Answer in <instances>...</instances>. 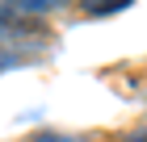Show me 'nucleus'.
Returning <instances> with one entry per match:
<instances>
[{
	"label": "nucleus",
	"instance_id": "nucleus-2",
	"mask_svg": "<svg viewBox=\"0 0 147 142\" xmlns=\"http://www.w3.org/2000/svg\"><path fill=\"white\" fill-rule=\"evenodd\" d=\"M126 4H135V0H80V9L88 17H109V13H122Z\"/></svg>",
	"mask_w": 147,
	"mask_h": 142
},
{
	"label": "nucleus",
	"instance_id": "nucleus-1",
	"mask_svg": "<svg viewBox=\"0 0 147 142\" xmlns=\"http://www.w3.org/2000/svg\"><path fill=\"white\" fill-rule=\"evenodd\" d=\"M0 29H34V17H25L9 0H0Z\"/></svg>",
	"mask_w": 147,
	"mask_h": 142
},
{
	"label": "nucleus",
	"instance_id": "nucleus-4",
	"mask_svg": "<svg viewBox=\"0 0 147 142\" xmlns=\"http://www.w3.org/2000/svg\"><path fill=\"white\" fill-rule=\"evenodd\" d=\"M34 142H71V138H63V134H38Z\"/></svg>",
	"mask_w": 147,
	"mask_h": 142
},
{
	"label": "nucleus",
	"instance_id": "nucleus-5",
	"mask_svg": "<svg viewBox=\"0 0 147 142\" xmlns=\"http://www.w3.org/2000/svg\"><path fill=\"white\" fill-rule=\"evenodd\" d=\"M126 142H147V130H135V134H126Z\"/></svg>",
	"mask_w": 147,
	"mask_h": 142
},
{
	"label": "nucleus",
	"instance_id": "nucleus-3",
	"mask_svg": "<svg viewBox=\"0 0 147 142\" xmlns=\"http://www.w3.org/2000/svg\"><path fill=\"white\" fill-rule=\"evenodd\" d=\"M13 9H21L25 17H38V13H51V9H63V4H71V0H9Z\"/></svg>",
	"mask_w": 147,
	"mask_h": 142
}]
</instances>
